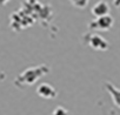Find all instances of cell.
Returning <instances> with one entry per match:
<instances>
[{"mask_svg": "<svg viewBox=\"0 0 120 115\" xmlns=\"http://www.w3.org/2000/svg\"><path fill=\"white\" fill-rule=\"evenodd\" d=\"M109 12V6L106 1H99L97 3L93 8H92V14L95 17V18H99V17H104V15H107Z\"/></svg>", "mask_w": 120, "mask_h": 115, "instance_id": "5b68a950", "label": "cell"}, {"mask_svg": "<svg viewBox=\"0 0 120 115\" xmlns=\"http://www.w3.org/2000/svg\"><path fill=\"white\" fill-rule=\"evenodd\" d=\"M7 1H8V0H0V5H5Z\"/></svg>", "mask_w": 120, "mask_h": 115, "instance_id": "9c48e42d", "label": "cell"}, {"mask_svg": "<svg viewBox=\"0 0 120 115\" xmlns=\"http://www.w3.org/2000/svg\"><path fill=\"white\" fill-rule=\"evenodd\" d=\"M49 69L45 66H40V67H35V68H30L27 71H25L19 78L18 80L25 85H33L40 76L45 75Z\"/></svg>", "mask_w": 120, "mask_h": 115, "instance_id": "6da1fadb", "label": "cell"}, {"mask_svg": "<svg viewBox=\"0 0 120 115\" xmlns=\"http://www.w3.org/2000/svg\"><path fill=\"white\" fill-rule=\"evenodd\" d=\"M88 45L94 48V49H99V50H106L108 48V42L100 35L98 34H92L90 40H88Z\"/></svg>", "mask_w": 120, "mask_h": 115, "instance_id": "3957f363", "label": "cell"}, {"mask_svg": "<svg viewBox=\"0 0 120 115\" xmlns=\"http://www.w3.org/2000/svg\"><path fill=\"white\" fill-rule=\"evenodd\" d=\"M37 92H38V94H39L41 97H44V99H49V100H51V99H54V97L56 96L55 89H54L52 86L47 85V83L40 85V86L38 87Z\"/></svg>", "mask_w": 120, "mask_h": 115, "instance_id": "277c9868", "label": "cell"}, {"mask_svg": "<svg viewBox=\"0 0 120 115\" xmlns=\"http://www.w3.org/2000/svg\"><path fill=\"white\" fill-rule=\"evenodd\" d=\"M53 115H68V111L65 108H63V107H58V108L54 109Z\"/></svg>", "mask_w": 120, "mask_h": 115, "instance_id": "52a82bcc", "label": "cell"}, {"mask_svg": "<svg viewBox=\"0 0 120 115\" xmlns=\"http://www.w3.org/2000/svg\"><path fill=\"white\" fill-rule=\"evenodd\" d=\"M113 18L111 15H104V17H99L97 18L95 21L90 24V28L92 29H99V31H107L113 26Z\"/></svg>", "mask_w": 120, "mask_h": 115, "instance_id": "7a4b0ae2", "label": "cell"}, {"mask_svg": "<svg viewBox=\"0 0 120 115\" xmlns=\"http://www.w3.org/2000/svg\"><path fill=\"white\" fill-rule=\"evenodd\" d=\"M71 1H72L73 4H75V5H77V4H78V3L80 1V0H71Z\"/></svg>", "mask_w": 120, "mask_h": 115, "instance_id": "30bf717a", "label": "cell"}, {"mask_svg": "<svg viewBox=\"0 0 120 115\" xmlns=\"http://www.w3.org/2000/svg\"><path fill=\"white\" fill-rule=\"evenodd\" d=\"M106 88H107L108 92L111 93L114 103L120 108V89H116L114 86H112V85H109V83H106Z\"/></svg>", "mask_w": 120, "mask_h": 115, "instance_id": "8992f818", "label": "cell"}, {"mask_svg": "<svg viewBox=\"0 0 120 115\" xmlns=\"http://www.w3.org/2000/svg\"><path fill=\"white\" fill-rule=\"evenodd\" d=\"M113 3L116 7H120V0H113Z\"/></svg>", "mask_w": 120, "mask_h": 115, "instance_id": "ba28073f", "label": "cell"}]
</instances>
